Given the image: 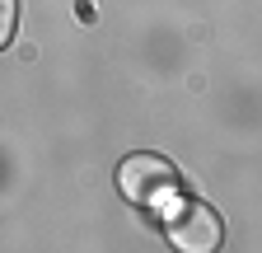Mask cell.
Here are the masks:
<instances>
[{"label": "cell", "instance_id": "1", "mask_svg": "<svg viewBox=\"0 0 262 253\" xmlns=\"http://www.w3.org/2000/svg\"><path fill=\"white\" fill-rule=\"evenodd\" d=\"M117 187H122V197L131 206H145V211H159V206L178 202V174L159 155H131V160H122Z\"/></svg>", "mask_w": 262, "mask_h": 253}, {"label": "cell", "instance_id": "2", "mask_svg": "<svg viewBox=\"0 0 262 253\" xmlns=\"http://www.w3.org/2000/svg\"><path fill=\"white\" fill-rule=\"evenodd\" d=\"M164 230H169L173 248H183V253H211V248H220V235H225L220 216L206 202H178L164 220Z\"/></svg>", "mask_w": 262, "mask_h": 253}, {"label": "cell", "instance_id": "3", "mask_svg": "<svg viewBox=\"0 0 262 253\" xmlns=\"http://www.w3.org/2000/svg\"><path fill=\"white\" fill-rule=\"evenodd\" d=\"M14 24H19V0H0V47L14 38Z\"/></svg>", "mask_w": 262, "mask_h": 253}]
</instances>
